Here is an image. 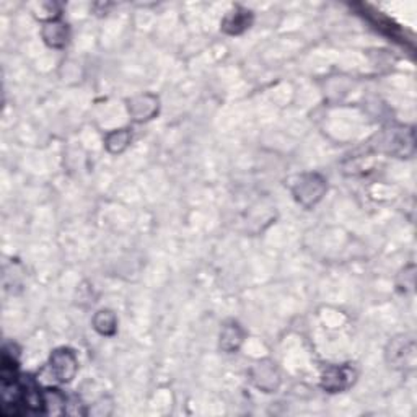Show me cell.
I'll return each instance as SVG.
<instances>
[{"mask_svg":"<svg viewBox=\"0 0 417 417\" xmlns=\"http://www.w3.org/2000/svg\"><path fill=\"white\" fill-rule=\"evenodd\" d=\"M357 373L350 365H329L321 375V387L328 393H341L354 385Z\"/></svg>","mask_w":417,"mask_h":417,"instance_id":"cell-3","label":"cell"},{"mask_svg":"<svg viewBox=\"0 0 417 417\" xmlns=\"http://www.w3.org/2000/svg\"><path fill=\"white\" fill-rule=\"evenodd\" d=\"M129 114L130 118L137 123H144L157 116L158 113V98L152 93H144V95L134 96L129 101Z\"/></svg>","mask_w":417,"mask_h":417,"instance_id":"cell-4","label":"cell"},{"mask_svg":"<svg viewBox=\"0 0 417 417\" xmlns=\"http://www.w3.org/2000/svg\"><path fill=\"white\" fill-rule=\"evenodd\" d=\"M65 408H67V398L64 393H60V389L49 387L43 391V413L59 416L65 414Z\"/></svg>","mask_w":417,"mask_h":417,"instance_id":"cell-9","label":"cell"},{"mask_svg":"<svg viewBox=\"0 0 417 417\" xmlns=\"http://www.w3.org/2000/svg\"><path fill=\"white\" fill-rule=\"evenodd\" d=\"M41 36L49 48L62 49L69 41V26L59 18L45 21L41 28Z\"/></svg>","mask_w":417,"mask_h":417,"instance_id":"cell-6","label":"cell"},{"mask_svg":"<svg viewBox=\"0 0 417 417\" xmlns=\"http://www.w3.org/2000/svg\"><path fill=\"white\" fill-rule=\"evenodd\" d=\"M93 328L101 336H114L118 331V318L111 310H100L93 316Z\"/></svg>","mask_w":417,"mask_h":417,"instance_id":"cell-11","label":"cell"},{"mask_svg":"<svg viewBox=\"0 0 417 417\" xmlns=\"http://www.w3.org/2000/svg\"><path fill=\"white\" fill-rule=\"evenodd\" d=\"M77 370H79V360H77L74 350L69 348H59L51 354L49 364L38 375V380L48 377L49 387L52 383H70L75 378Z\"/></svg>","mask_w":417,"mask_h":417,"instance_id":"cell-1","label":"cell"},{"mask_svg":"<svg viewBox=\"0 0 417 417\" xmlns=\"http://www.w3.org/2000/svg\"><path fill=\"white\" fill-rule=\"evenodd\" d=\"M243 339L245 333L238 323H227L221 331V349L228 354L237 352L241 344H243Z\"/></svg>","mask_w":417,"mask_h":417,"instance_id":"cell-7","label":"cell"},{"mask_svg":"<svg viewBox=\"0 0 417 417\" xmlns=\"http://www.w3.org/2000/svg\"><path fill=\"white\" fill-rule=\"evenodd\" d=\"M130 139H133V135H130L129 129L111 130V133L106 135V139H104V145H106L109 153H121L128 149Z\"/></svg>","mask_w":417,"mask_h":417,"instance_id":"cell-12","label":"cell"},{"mask_svg":"<svg viewBox=\"0 0 417 417\" xmlns=\"http://www.w3.org/2000/svg\"><path fill=\"white\" fill-rule=\"evenodd\" d=\"M328 189L326 179L318 173L300 174L292 184V193L299 204L311 208L323 199Z\"/></svg>","mask_w":417,"mask_h":417,"instance_id":"cell-2","label":"cell"},{"mask_svg":"<svg viewBox=\"0 0 417 417\" xmlns=\"http://www.w3.org/2000/svg\"><path fill=\"white\" fill-rule=\"evenodd\" d=\"M414 341H404V339H396L391 344V355L389 362H393L396 367H404V364H413L414 362Z\"/></svg>","mask_w":417,"mask_h":417,"instance_id":"cell-10","label":"cell"},{"mask_svg":"<svg viewBox=\"0 0 417 417\" xmlns=\"http://www.w3.org/2000/svg\"><path fill=\"white\" fill-rule=\"evenodd\" d=\"M251 23H253V13L246 9L237 7L225 15V18L222 20V31L227 33V35L237 36L248 30Z\"/></svg>","mask_w":417,"mask_h":417,"instance_id":"cell-5","label":"cell"},{"mask_svg":"<svg viewBox=\"0 0 417 417\" xmlns=\"http://www.w3.org/2000/svg\"><path fill=\"white\" fill-rule=\"evenodd\" d=\"M253 378L256 387L265 389L266 393H271L279 387V373L272 364H257L255 367Z\"/></svg>","mask_w":417,"mask_h":417,"instance_id":"cell-8","label":"cell"}]
</instances>
